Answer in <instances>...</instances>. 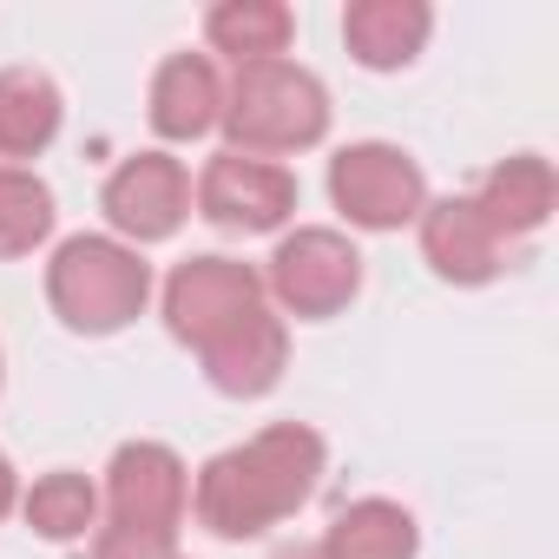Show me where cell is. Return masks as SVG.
Segmentation results:
<instances>
[{
	"mask_svg": "<svg viewBox=\"0 0 559 559\" xmlns=\"http://www.w3.org/2000/svg\"><path fill=\"white\" fill-rule=\"evenodd\" d=\"M474 211L487 217L493 237H500V230H533V224L552 211V171H546V158H507V165L487 178V191L474 198Z\"/></svg>",
	"mask_w": 559,
	"mask_h": 559,
	"instance_id": "15",
	"label": "cell"
},
{
	"mask_svg": "<svg viewBox=\"0 0 559 559\" xmlns=\"http://www.w3.org/2000/svg\"><path fill=\"white\" fill-rule=\"evenodd\" d=\"M243 310H257V276L230 257H198L171 276V290H165V317L185 343H217Z\"/></svg>",
	"mask_w": 559,
	"mask_h": 559,
	"instance_id": "7",
	"label": "cell"
},
{
	"mask_svg": "<svg viewBox=\"0 0 559 559\" xmlns=\"http://www.w3.org/2000/svg\"><path fill=\"white\" fill-rule=\"evenodd\" d=\"M330 191H336V204H343L356 224H369V230L408 224V217L421 211V171H415V158H402L395 145H356V152H343L336 171H330Z\"/></svg>",
	"mask_w": 559,
	"mask_h": 559,
	"instance_id": "6",
	"label": "cell"
},
{
	"mask_svg": "<svg viewBox=\"0 0 559 559\" xmlns=\"http://www.w3.org/2000/svg\"><path fill=\"white\" fill-rule=\"evenodd\" d=\"M185 204H191L185 165L178 158H158V152L126 158L112 171V185H106V217L119 230H132V237H171L178 217H185Z\"/></svg>",
	"mask_w": 559,
	"mask_h": 559,
	"instance_id": "9",
	"label": "cell"
},
{
	"mask_svg": "<svg viewBox=\"0 0 559 559\" xmlns=\"http://www.w3.org/2000/svg\"><path fill=\"white\" fill-rule=\"evenodd\" d=\"M99 559H171V539L158 533H132V526H112L99 539Z\"/></svg>",
	"mask_w": 559,
	"mask_h": 559,
	"instance_id": "20",
	"label": "cell"
},
{
	"mask_svg": "<svg viewBox=\"0 0 559 559\" xmlns=\"http://www.w3.org/2000/svg\"><path fill=\"white\" fill-rule=\"evenodd\" d=\"M421 243L435 257L441 276H461V284H480V276H493V257H500V237L487 230V217L474 211V198H448L428 211L421 224Z\"/></svg>",
	"mask_w": 559,
	"mask_h": 559,
	"instance_id": "12",
	"label": "cell"
},
{
	"mask_svg": "<svg viewBox=\"0 0 559 559\" xmlns=\"http://www.w3.org/2000/svg\"><path fill=\"white\" fill-rule=\"evenodd\" d=\"M204 369L224 395H263L284 369V323L263 310H243L217 343H204Z\"/></svg>",
	"mask_w": 559,
	"mask_h": 559,
	"instance_id": "10",
	"label": "cell"
},
{
	"mask_svg": "<svg viewBox=\"0 0 559 559\" xmlns=\"http://www.w3.org/2000/svg\"><path fill=\"white\" fill-rule=\"evenodd\" d=\"M60 132V93L47 73H0V158H27Z\"/></svg>",
	"mask_w": 559,
	"mask_h": 559,
	"instance_id": "14",
	"label": "cell"
},
{
	"mask_svg": "<svg viewBox=\"0 0 559 559\" xmlns=\"http://www.w3.org/2000/svg\"><path fill=\"white\" fill-rule=\"evenodd\" d=\"M53 230V191L27 171H0V257H21Z\"/></svg>",
	"mask_w": 559,
	"mask_h": 559,
	"instance_id": "18",
	"label": "cell"
},
{
	"mask_svg": "<svg viewBox=\"0 0 559 559\" xmlns=\"http://www.w3.org/2000/svg\"><path fill=\"white\" fill-rule=\"evenodd\" d=\"M47 290H53V310L73 323V330H119L139 317L145 290H152V276L132 250L106 243V237H73L60 257H53V276H47Z\"/></svg>",
	"mask_w": 559,
	"mask_h": 559,
	"instance_id": "3",
	"label": "cell"
},
{
	"mask_svg": "<svg viewBox=\"0 0 559 559\" xmlns=\"http://www.w3.org/2000/svg\"><path fill=\"white\" fill-rule=\"evenodd\" d=\"M14 507V474H8V461H0V513Z\"/></svg>",
	"mask_w": 559,
	"mask_h": 559,
	"instance_id": "21",
	"label": "cell"
},
{
	"mask_svg": "<svg viewBox=\"0 0 559 559\" xmlns=\"http://www.w3.org/2000/svg\"><path fill=\"white\" fill-rule=\"evenodd\" d=\"M284 559H330L323 546H297V552H284Z\"/></svg>",
	"mask_w": 559,
	"mask_h": 559,
	"instance_id": "22",
	"label": "cell"
},
{
	"mask_svg": "<svg viewBox=\"0 0 559 559\" xmlns=\"http://www.w3.org/2000/svg\"><path fill=\"white\" fill-rule=\"evenodd\" d=\"M317 467H323V441L310 428H270L250 448H230L204 467L198 520L211 533H230V539L263 533L317 487Z\"/></svg>",
	"mask_w": 559,
	"mask_h": 559,
	"instance_id": "1",
	"label": "cell"
},
{
	"mask_svg": "<svg viewBox=\"0 0 559 559\" xmlns=\"http://www.w3.org/2000/svg\"><path fill=\"white\" fill-rule=\"evenodd\" d=\"M270 284L297 317H330L356 297L362 284V257L336 237V230H297L270 263Z\"/></svg>",
	"mask_w": 559,
	"mask_h": 559,
	"instance_id": "4",
	"label": "cell"
},
{
	"mask_svg": "<svg viewBox=\"0 0 559 559\" xmlns=\"http://www.w3.org/2000/svg\"><path fill=\"white\" fill-rule=\"evenodd\" d=\"M224 119H230V139L250 158H263V152L317 145L323 126H330V99H323V86L304 67H290V60H257V67L237 73V93H230Z\"/></svg>",
	"mask_w": 559,
	"mask_h": 559,
	"instance_id": "2",
	"label": "cell"
},
{
	"mask_svg": "<svg viewBox=\"0 0 559 559\" xmlns=\"http://www.w3.org/2000/svg\"><path fill=\"white\" fill-rule=\"evenodd\" d=\"M330 559H408L415 552V520L389 500H362L330 526Z\"/></svg>",
	"mask_w": 559,
	"mask_h": 559,
	"instance_id": "16",
	"label": "cell"
},
{
	"mask_svg": "<svg viewBox=\"0 0 559 559\" xmlns=\"http://www.w3.org/2000/svg\"><path fill=\"white\" fill-rule=\"evenodd\" d=\"M343 34L362 67H402L428 40V8H415V0H362V8H349Z\"/></svg>",
	"mask_w": 559,
	"mask_h": 559,
	"instance_id": "13",
	"label": "cell"
},
{
	"mask_svg": "<svg viewBox=\"0 0 559 559\" xmlns=\"http://www.w3.org/2000/svg\"><path fill=\"white\" fill-rule=\"evenodd\" d=\"M217 112H224V93H217V73H211L204 53H178V60L158 67V80H152V126L165 139H198V132L217 126Z\"/></svg>",
	"mask_w": 559,
	"mask_h": 559,
	"instance_id": "11",
	"label": "cell"
},
{
	"mask_svg": "<svg viewBox=\"0 0 559 559\" xmlns=\"http://www.w3.org/2000/svg\"><path fill=\"white\" fill-rule=\"evenodd\" d=\"M211 40L237 60H276L290 40V8H276V0H230V8L211 14Z\"/></svg>",
	"mask_w": 559,
	"mask_h": 559,
	"instance_id": "17",
	"label": "cell"
},
{
	"mask_svg": "<svg viewBox=\"0 0 559 559\" xmlns=\"http://www.w3.org/2000/svg\"><path fill=\"white\" fill-rule=\"evenodd\" d=\"M198 204H204V217L224 224V230H270V224L290 217L297 178H290L284 165H270V158L224 152V158H211V171L198 178Z\"/></svg>",
	"mask_w": 559,
	"mask_h": 559,
	"instance_id": "5",
	"label": "cell"
},
{
	"mask_svg": "<svg viewBox=\"0 0 559 559\" xmlns=\"http://www.w3.org/2000/svg\"><path fill=\"white\" fill-rule=\"evenodd\" d=\"M27 520L47 533V539H80L93 526V487L80 474H47L34 493H27Z\"/></svg>",
	"mask_w": 559,
	"mask_h": 559,
	"instance_id": "19",
	"label": "cell"
},
{
	"mask_svg": "<svg viewBox=\"0 0 559 559\" xmlns=\"http://www.w3.org/2000/svg\"><path fill=\"white\" fill-rule=\"evenodd\" d=\"M112 513L132 533L171 539L178 533V513H185V467H178V454L171 448H152V441L119 448V461H112Z\"/></svg>",
	"mask_w": 559,
	"mask_h": 559,
	"instance_id": "8",
	"label": "cell"
}]
</instances>
